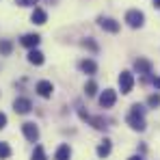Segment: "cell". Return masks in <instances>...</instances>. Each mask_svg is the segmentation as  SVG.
Segmentation results:
<instances>
[{
  "instance_id": "10",
  "label": "cell",
  "mask_w": 160,
  "mask_h": 160,
  "mask_svg": "<svg viewBox=\"0 0 160 160\" xmlns=\"http://www.w3.org/2000/svg\"><path fill=\"white\" fill-rule=\"evenodd\" d=\"M98 22H100V26L104 28L106 32H117L119 30V22H115L112 18H100Z\"/></svg>"
},
{
  "instance_id": "21",
  "label": "cell",
  "mask_w": 160,
  "mask_h": 160,
  "mask_svg": "<svg viewBox=\"0 0 160 160\" xmlns=\"http://www.w3.org/2000/svg\"><path fill=\"white\" fill-rule=\"evenodd\" d=\"M147 104H149L152 108L160 106V95H158V93H154V95H149V100H147Z\"/></svg>"
},
{
  "instance_id": "2",
  "label": "cell",
  "mask_w": 160,
  "mask_h": 160,
  "mask_svg": "<svg viewBox=\"0 0 160 160\" xmlns=\"http://www.w3.org/2000/svg\"><path fill=\"white\" fill-rule=\"evenodd\" d=\"M126 22H128L130 28H141L143 22H145V15H143V11H138V9H130V11L126 13Z\"/></svg>"
},
{
  "instance_id": "17",
  "label": "cell",
  "mask_w": 160,
  "mask_h": 160,
  "mask_svg": "<svg viewBox=\"0 0 160 160\" xmlns=\"http://www.w3.org/2000/svg\"><path fill=\"white\" fill-rule=\"evenodd\" d=\"M84 93H87L89 98H93V95L98 93V84H95V80H89V82H87V87H84Z\"/></svg>"
},
{
  "instance_id": "3",
  "label": "cell",
  "mask_w": 160,
  "mask_h": 160,
  "mask_svg": "<svg viewBox=\"0 0 160 160\" xmlns=\"http://www.w3.org/2000/svg\"><path fill=\"white\" fill-rule=\"evenodd\" d=\"M132 87H134V76L130 72H121V76H119V89H121V93L128 95L132 91Z\"/></svg>"
},
{
  "instance_id": "4",
  "label": "cell",
  "mask_w": 160,
  "mask_h": 160,
  "mask_svg": "<svg viewBox=\"0 0 160 160\" xmlns=\"http://www.w3.org/2000/svg\"><path fill=\"white\" fill-rule=\"evenodd\" d=\"M78 115L82 117V121H89L95 130H106V123H104V119H102V117H91V115H87L80 106H78Z\"/></svg>"
},
{
  "instance_id": "13",
  "label": "cell",
  "mask_w": 160,
  "mask_h": 160,
  "mask_svg": "<svg viewBox=\"0 0 160 160\" xmlns=\"http://www.w3.org/2000/svg\"><path fill=\"white\" fill-rule=\"evenodd\" d=\"M30 20L35 22V24H46V20H48V15H46V11L43 9H39V7H35V11H32V15H30Z\"/></svg>"
},
{
  "instance_id": "18",
  "label": "cell",
  "mask_w": 160,
  "mask_h": 160,
  "mask_svg": "<svg viewBox=\"0 0 160 160\" xmlns=\"http://www.w3.org/2000/svg\"><path fill=\"white\" fill-rule=\"evenodd\" d=\"M13 50V43L11 41H0V54H4V56H9Z\"/></svg>"
},
{
  "instance_id": "15",
  "label": "cell",
  "mask_w": 160,
  "mask_h": 160,
  "mask_svg": "<svg viewBox=\"0 0 160 160\" xmlns=\"http://www.w3.org/2000/svg\"><path fill=\"white\" fill-rule=\"evenodd\" d=\"M54 158H56V160H69V158H72V149H69V145H61V147L56 149Z\"/></svg>"
},
{
  "instance_id": "14",
  "label": "cell",
  "mask_w": 160,
  "mask_h": 160,
  "mask_svg": "<svg viewBox=\"0 0 160 160\" xmlns=\"http://www.w3.org/2000/svg\"><path fill=\"white\" fill-rule=\"evenodd\" d=\"M28 63H32V65H43V52L30 48V52H28Z\"/></svg>"
},
{
  "instance_id": "23",
  "label": "cell",
  "mask_w": 160,
  "mask_h": 160,
  "mask_svg": "<svg viewBox=\"0 0 160 160\" xmlns=\"http://www.w3.org/2000/svg\"><path fill=\"white\" fill-rule=\"evenodd\" d=\"M82 46H89V48H91V50H93V52H95V50H98V46H95V43H93V41H91V39H84V41H82Z\"/></svg>"
},
{
  "instance_id": "8",
  "label": "cell",
  "mask_w": 160,
  "mask_h": 160,
  "mask_svg": "<svg viewBox=\"0 0 160 160\" xmlns=\"http://www.w3.org/2000/svg\"><path fill=\"white\" fill-rule=\"evenodd\" d=\"M13 108H15V112H20V115H26V112H30L32 104H30V100H26V98H18V100L13 102Z\"/></svg>"
},
{
  "instance_id": "22",
  "label": "cell",
  "mask_w": 160,
  "mask_h": 160,
  "mask_svg": "<svg viewBox=\"0 0 160 160\" xmlns=\"http://www.w3.org/2000/svg\"><path fill=\"white\" fill-rule=\"evenodd\" d=\"M20 7H35L37 4V0H15Z\"/></svg>"
},
{
  "instance_id": "7",
  "label": "cell",
  "mask_w": 160,
  "mask_h": 160,
  "mask_svg": "<svg viewBox=\"0 0 160 160\" xmlns=\"http://www.w3.org/2000/svg\"><path fill=\"white\" fill-rule=\"evenodd\" d=\"M134 69L147 78V76L152 74V63H149L147 58H136V61H134Z\"/></svg>"
},
{
  "instance_id": "1",
  "label": "cell",
  "mask_w": 160,
  "mask_h": 160,
  "mask_svg": "<svg viewBox=\"0 0 160 160\" xmlns=\"http://www.w3.org/2000/svg\"><path fill=\"white\" fill-rule=\"evenodd\" d=\"M143 112H145V108L141 106V104H132V106H130L128 126H130L132 130H138V132L145 130V117H143Z\"/></svg>"
},
{
  "instance_id": "24",
  "label": "cell",
  "mask_w": 160,
  "mask_h": 160,
  "mask_svg": "<svg viewBox=\"0 0 160 160\" xmlns=\"http://www.w3.org/2000/svg\"><path fill=\"white\" fill-rule=\"evenodd\" d=\"M4 126H7V115H4V112H0V130H2Z\"/></svg>"
},
{
  "instance_id": "25",
  "label": "cell",
  "mask_w": 160,
  "mask_h": 160,
  "mask_svg": "<svg viewBox=\"0 0 160 160\" xmlns=\"http://www.w3.org/2000/svg\"><path fill=\"white\" fill-rule=\"evenodd\" d=\"M154 87H156V89H160V76L156 80H154Z\"/></svg>"
},
{
  "instance_id": "27",
  "label": "cell",
  "mask_w": 160,
  "mask_h": 160,
  "mask_svg": "<svg viewBox=\"0 0 160 160\" xmlns=\"http://www.w3.org/2000/svg\"><path fill=\"white\" fill-rule=\"evenodd\" d=\"M154 7H160V0H154Z\"/></svg>"
},
{
  "instance_id": "16",
  "label": "cell",
  "mask_w": 160,
  "mask_h": 160,
  "mask_svg": "<svg viewBox=\"0 0 160 160\" xmlns=\"http://www.w3.org/2000/svg\"><path fill=\"white\" fill-rule=\"evenodd\" d=\"M108 154H110V141H102V143H100V145H98V156H100V158H106Z\"/></svg>"
},
{
  "instance_id": "11",
  "label": "cell",
  "mask_w": 160,
  "mask_h": 160,
  "mask_svg": "<svg viewBox=\"0 0 160 160\" xmlns=\"http://www.w3.org/2000/svg\"><path fill=\"white\" fill-rule=\"evenodd\" d=\"M80 69H82L84 74L93 76V74L98 72V65H95V61H91V58H84V61H80Z\"/></svg>"
},
{
  "instance_id": "6",
  "label": "cell",
  "mask_w": 160,
  "mask_h": 160,
  "mask_svg": "<svg viewBox=\"0 0 160 160\" xmlns=\"http://www.w3.org/2000/svg\"><path fill=\"white\" fill-rule=\"evenodd\" d=\"M22 132H24V136H26L30 143H35V141L39 138V128H37L35 123H30V121H26V123L22 126Z\"/></svg>"
},
{
  "instance_id": "19",
  "label": "cell",
  "mask_w": 160,
  "mask_h": 160,
  "mask_svg": "<svg viewBox=\"0 0 160 160\" xmlns=\"http://www.w3.org/2000/svg\"><path fill=\"white\" fill-rule=\"evenodd\" d=\"M32 160H46V152H43L41 145L35 147V152H32Z\"/></svg>"
},
{
  "instance_id": "5",
  "label": "cell",
  "mask_w": 160,
  "mask_h": 160,
  "mask_svg": "<svg viewBox=\"0 0 160 160\" xmlns=\"http://www.w3.org/2000/svg\"><path fill=\"white\" fill-rule=\"evenodd\" d=\"M115 102H117V93H115L112 89H106V91L100 95V106L102 108H110Z\"/></svg>"
},
{
  "instance_id": "20",
  "label": "cell",
  "mask_w": 160,
  "mask_h": 160,
  "mask_svg": "<svg viewBox=\"0 0 160 160\" xmlns=\"http://www.w3.org/2000/svg\"><path fill=\"white\" fill-rule=\"evenodd\" d=\"M11 156V147L7 143H0V158H9Z\"/></svg>"
},
{
  "instance_id": "26",
  "label": "cell",
  "mask_w": 160,
  "mask_h": 160,
  "mask_svg": "<svg viewBox=\"0 0 160 160\" xmlns=\"http://www.w3.org/2000/svg\"><path fill=\"white\" fill-rule=\"evenodd\" d=\"M128 160H143L141 156H132V158H128Z\"/></svg>"
},
{
  "instance_id": "12",
  "label": "cell",
  "mask_w": 160,
  "mask_h": 160,
  "mask_svg": "<svg viewBox=\"0 0 160 160\" xmlns=\"http://www.w3.org/2000/svg\"><path fill=\"white\" fill-rule=\"evenodd\" d=\"M20 41H22V46H26V48H37L39 41H41V37H39V35H24Z\"/></svg>"
},
{
  "instance_id": "9",
  "label": "cell",
  "mask_w": 160,
  "mask_h": 160,
  "mask_svg": "<svg viewBox=\"0 0 160 160\" xmlns=\"http://www.w3.org/2000/svg\"><path fill=\"white\" fill-rule=\"evenodd\" d=\"M52 91H54L52 82H48V80H39L37 82V93L41 98H52Z\"/></svg>"
}]
</instances>
